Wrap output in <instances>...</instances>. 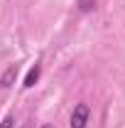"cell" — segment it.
I'll return each mask as SVG.
<instances>
[{
  "label": "cell",
  "instance_id": "6da1fadb",
  "mask_svg": "<svg viewBox=\"0 0 125 128\" xmlns=\"http://www.w3.org/2000/svg\"><path fill=\"white\" fill-rule=\"evenodd\" d=\"M88 118H91V106L88 104H76L74 106V111H71V128H86L88 126Z\"/></svg>",
  "mask_w": 125,
  "mask_h": 128
},
{
  "label": "cell",
  "instance_id": "7a4b0ae2",
  "mask_svg": "<svg viewBox=\"0 0 125 128\" xmlns=\"http://www.w3.org/2000/svg\"><path fill=\"white\" fill-rule=\"evenodd\" d=\"M17 74H20V66H17V64H10V66L2 72V76H0V86H2V89H10V86L15 84Z\"/></svg>",
  "mask_w": 125,
  "mask_h": 128
},
{
  "label": "cell",
  "instance_id": "3957f363",
  "mask_svg": "<svg viewBox=\"0 0 125 128\" xmlns=\"http://www.w3.org/2000/svg\"><path fill=\"white\" fill-rule=\"evenodd\" d=\"M39 74H42V66H39V64H34L30 72H27V76H25V84H22V86H25V89H32V86L39 81Z\"/></svg>",
  "mask_w": 125,
  "mask_h": 128
},
{
  "label": "cell",
  "instance_id": "277c9868",
  "mask_svg": "<svg viewBox=\"0 0 125 128\" xmlns=\"http://www.w3.org/2000/svg\"><path fill=\"white\" fill-rule=\"evenodd\" d=\"M96 8V0H78V10L81 12H91Z\"/></svg>",
  "mask_w": 125,
  "mask_h": 128
},
{
  "label": "cell",
  "instance_id": "5b68a950",
  "mask_svg": "<svg viewBox=\"0 0 125 128\" xmlns=\"http://www.w3.org/2000/svg\"><path fill=\"white\" fill-rule=\"evenodd\" d=\"M12 126H15V116H12V113H7V116L2 118V123H0V128H12Z\"/></svg>",
  "mask_w": 125,
  "mask_h": 128
},
{
  "label": "cell",
  "instance_id": "8992f818",
  "mask_svg": "<svg viewBox=\"0 0 125 128\" xmlns=\"http://www.w3.org/2000/svg\"><path fill=\"white\" fill-rule=\"evenodd\" d=\"M39 128H54V126H52V123H42Z\"/></svg>",
  "mask_w": 125,
  "mask_h": 128
},
{
  "label": "cell",
  "instance_id": "52a82bcc",
  "mask_svg": "<svg viewBox=\"0 0 125 128\" xmlns=\"http://www.w3.org/2000/svg\"><path fill=\"white\" fill-rule=\"evenodd\" d=\"M22 128H30V123H25V126H22Z\"/></svg>",
  "mask_w": 125,
  "mask_h": 128
}]
</instances>
